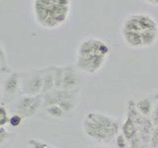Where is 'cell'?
<instances>
[{"label": "cell", "mask_w": 158, "mask_h": 148, "mask_svg": "<svg viewBox=\"0 0 158 148\" xmlns=\"http://www.w3.org/2000/svg\"><path fill=\"white\" fill-rule=\"evenodd\" d=\"M0 72H1V74H8V75L14 72L8 64V60L6 57V53H5L4 51L3 44H1V47H0Z\"/></svg>", "instance_id": "obj_17"}, {"label": "cell", "mask_w": 158, "mask_h": 148, "mask_svg": "<svg viewBox=\"0 0 158 148\" xmlns=\"http://www.w3.org/2000/svg\"><path fill=\"white\" fill-rule=\"evenodd\" d=\"M115 143L118 148H128V142L122 132H120L115 138Z\"/></svg>", "instance_id": "obj_20"}, {"label": "cell", "mask_w": 158, "mask_h": 148, "mask_svg": "<svg viewBox=\"0 0 158 148\" xmlns=\"http://www.w3.org/2000/svg\"><path fill=\"white\" fill-rule=\"evenodd\" d=\"M135 106L137 112L140 113L141 116L151 118L153 110H154V104H153L152 100L150 98H144V99H140L136 102H135Z\"/></svg>", "instance_id": "obj_12"}, {"label": "cell", "mask_w": 158, "mask_h": 148, "mask_svg": "<svg viewBox=\"0 0 158 148\" xmlns=\"http://www.w3.org/2000/svg\"><path fill=\"white\" fill-rule=\"evenodd\" d=\"M151 121L153 122V125H154V126H158V101L154 106V110H153Z\"/></svg>", "instance_id": "obj_24"}, {"label": "cell", "mask_w": 158, "mask_h": 148, "mask_svg": "<svg viewBox=\"0 0 158 148\" xmlns=\"http://www.w3.org/2000/svg\"><path fill=\"white\" fill-rule=\"evenodd\" d=\"M23 121H24V118L20 115H18V113H13V115H11V117H10L9 125L13 127H18L22 125Z\"/></svg>", "instance_id": "obj_21"}, {"label": "cell", "mask_w": 158, "mask_h": 148, "mask_svg": "<svg viewBox=\"0 0 158 148\" xmlns=\"http://www.w3.org/2000/svg\"><path fill=\"white\" fill-rule=\"evenodd\" d=\"M82 126L86 136L102 143L115 140L121 127L117 118L98 112L87 113L82 121Z\"/></svg>", "instance_id": "obj_1"}, {"label": "cell", "mask_w": 158, "mask_h": 148, "mask_svg": "<svg viewBox=\"0 0 158 148\" xmlns=\"http://www.w3.org/2000/svg\"><path fill=\"white\" fill-rule=\"evenodd\" d=\"M44 109L48 106L57 105L65 112L67 116L72 115L80 102V89L78 90H54L43 94Z\"/></svg>", "instance_id": "obj_3"}, {"label": "cell", "mask_w": 158, "mask_h": 148, "mask_svg": "<svg viewBox=\"0 0 158 148\" xmlns=\"http://www.w3.org/2000/svg\"><path fill=\"white\" fill-rule=\"evenodd\" d=\"M122 31L123 32H136V33H141V29L139 24H138L136 15H131V16L127 17L125 22L123 24Z\"/></svg>", "instance_id": "obj_14"}, {"label": "cell", "mask_w": 158, "mask_h": 148, "mask_svg": "<svg viewBox=\"0 0 158 148\" xmlns=\"http://www.w3.org/2000/svg\"><path fill=\"white\" fill-rule=\"evenodd\" d=\"M9 137H10V132L6 130L5 127H0V144L3 145L5 141L8 140Z\"/></svg>", "instance_id": "obj_23"}, {"label": "cell", "mask_w": 158, "mask_h": 148, "mask_svg": "<svg viewBox=\"0 0 158 148\" xmlns=\"http://www.w3.org/2000/svg\"><path fill=\"white\" fill-rule=\"evenodd\" d=\"M91 148H101V147H91Z\"/></svg>", "instance_id": "obj_27"}, {"label": "cell", "mask_w": 158, "mask_h": 148, "mask_svg": "<svg viewBox=\"0 0 158 148\" xmlns=\"http://www.w3.org/2000/svg\"><path fill=\"white\" fill-rule=\"evenodd\" d=\"M69 10V1L38 0L34 2V11L37 22L46 29H54L64 24L68 19Z\"/></svg>", "instance_id": "obj_2"}, {"label": "cell", "mask_w": 158, "mask_h": 148, "mask_svg": "<svg viewBox=\"0 0 158 148\" xmlns=\"http://www.w3.org/2000/svg\"><path fill=\"white\" fill-rule=\"evenodd\" d=\"M9 111L7 106L5 105V103H1V107H0V127H5L7 125H9L10 120Z\"/></svg>", "instance_id": "obj_18"}, {"label": "cell", "mask_w": 158, "mask_h": 148, "mask_svg": "<svg viewBox=\"0 0 158 148\" xmlns=\"http://www.w3.org/2000/svg\"><path fill=\"white\" fill-rule=\"evenodd\" d=\"M14 113H18L23 118H30L44 109V96L22 95L14 106Z\"/></svg>", "instance_id": "obj_4"}, {"label": "cell", "mask_w": 158, "mask_h": 148, "mask_svg": "<svg viewBox=\"0 0 158 148\" xmlns=\"http://www.w3.org/2000/svg\"><path fill=\"white\" fill-rule=\"evenodd\" d=\"M142 47H149L153 46L158 39V31H145L141 33Z\"/></svg>", "instance_id": "obj_15"}, {"label": "cell", "mask_w": 158, "mask_h": 148, "mask_svg": "<svg viewBox=\"0 0 158 148\" xmlns=\"http://www.w3.org/2000/svg\"><path fill=\"white\" fill-rule=\"evenodd\" d=\"M54 67L56 66H48V67L43 68V81H44L43 94L51 92L56 89Z\"/></svg>", "instance_id": "obj_10"}, {"label": "cell", "mask_w": 158, "mask_h": 148, "mask_svg": "<svg viewBox=\"0 0 158 148\" xmlns=\"http://www.w3.org/2000/svg\"><path fill=\"white\" fill-rule=\"evenodd\" d=\"M48 148H53V147H52L51 145H48Z\"/></svg>", "instance_id": "obj_26"}, {"label": "cell", "mask_w": 158, "mask_h": 148, "mask_svg": "<svg viewBox=\"0 0 158 148\" xmlns=\"http://www.w3.org/2000/svg\"><path fill=\"white\" fill-rule=\"evenodd\" d=\"M44 110L46 112L47 115H48L49 117H52L53 118H59V120H60V118H64L67 117L65 112L57 105L48 106L47 108H44Z\"/></svg>", "instance_id": "obj_16"}, {"label": "cell", "mask_w": 158, "mask_h": 148, "mask_svg": "<svg viewBox=\"0 0 158 148\" xmlns=\"http://www.w3.org/2000/svg\"><path fill=\"white\" fill-rule=\"evenodd\" d=\"M108 56L102 54H91L87 56H77L76 67L88 74H93L99 71L106 63Z\"/></svg>", "instance_id": "obj_7"}, {"label": "cell", "mask_w": 158, "mask_h": 148, "mask_svg": "<svg viewBox=\"0 0 158 148\" xmlns=\"http://www.w3.org/2000/svg\"><path fill=\"white\" fill-rule=\"evenodd\" d=\"M22 95H41L43 94V68H35L21 73Z\"/></svg>", "instance_id": "obj_5"}, {"label": "cell", "mask_w": 158, "mask_h": 148, "mask_svg": "<svg viewBox=\"0 0 158 148\" xmlns=\"http://www.w3.org/2000/svg\"><path fill=\"white\" fill-rule=\"evenodd\" d=\"M135 15L141 29V33L145 31H158V24L156 20L151 17L150 15H147L144 13H139Z\"/></svg>", "instance_id": "obj_11"}, {"label": "cell", "mask_w": 158, "mask_h": 148, "mask_svg": "<svg viewBox=\"0 0 158 148\" xmlns=\"http://www.w3.org/2000/svg\"><path fill=\"white\" fill-rule=\"evenodd\" d=\"M63 76V66H56L54 67V79H56V89L61 88Z\"/></svg>", "instance_id": "obj_19"}, {"label": "cell", "mask_w": 158, "mask_h": 148, "mask_svg": "<svg viewBox=\"0 0 158 148\" xmlns=\"http://www.w3.org/2000/svg\"><path fill=\"white\" fill-rule=\"evenodd\" d=\"M122 36L123 42L131 48H141L142 47V39L141 33L136 32H123L122 31Z\"/></svg>", "instance_id": "obj_13"}, {"label": "cell", "mask_w": 158, "mask_h": 148, "mask_svg": "<svg viewBox=\"0 0 158 148\" xmlns=\"http://www.w3.org/2000/svg\"><path fill=\"white\" fill-rule=\"evenodd\" d=\"M80 86V80L77 72L72 65L63 66V76L61 82V88L63 90H78Z\"/></svg>", "instance_id": "obj_9"}, {"label": "cell", "mask_w": 158, "mask_h": 148, "mask_svg": "<svg viewBox=\"0 0 158 148\" xmlns=\"http://www.w3.org/2000/svg\"><path fill=\"white\" fill-rule=\"evenodd\" d=\"M149 148H158V126L154 127V130H153L152 137L150 140Z\"/></svg>", "instance_id": "obj_22"}, {"label": "cell", "mask_w": 158, "mask_h": 148, "mask_svg": "<svg viewBox=\"0 0 158 148\" xmlns=\"http://www.w3.org/2000/svg\"><path fill=\"white\" fill-rule=\"evenodd\" d=\"M111 48L106 42L99 39H86L78 47L77 56H87L91 54H102L109 56Z\"/></svg>", "instance_id": "obj_6"}, {"label": "cell", "mask_w": 158, "mask_h": 148, "mask_svg": "<svg viewBox=\"0 0 158 148\" xmlns=\"http://www.w3.org/2000/svg\"><path fill=\"white\" fill-rule=\"evenodd\" d=\"M143 2L151 6H158V0H144Z\"/></svg>", "instance_id": "obj_25"}, {"label": "cell", "mask_w": 158, "mask_h": 148, "mask_svg": "<svg viewBox=\"0 0 158 148\" xmlns=\"http://www.w3.org/2000/svg\"><path fill=\"white\" fill-rule=\"evenodd\" d=\"M19 93H22L21 73L12 72L3 83V96L5 99L12 100L19 95Z\"/></svg>", "instance_id": "obj_8"}]
</instances>
